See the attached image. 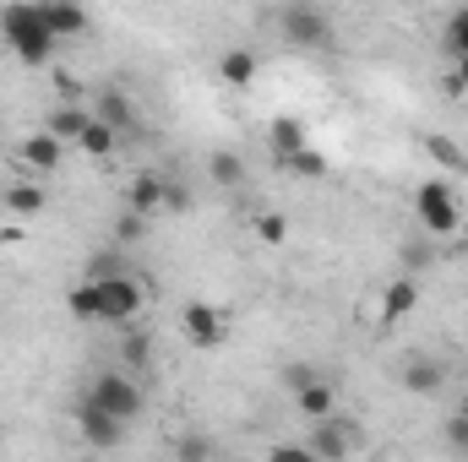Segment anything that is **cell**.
<instances>
[{"label": "cell", "mask_w": 468, "mask_h": 462, "mask_svg": "<svg viewBox=\"0 0 468 462\" xmlns=\"http://www.w3.org/2000/svg\"><path fill=\"white\" fill-rule=\"evenodd\" d=\"M153 359H158V343H153V332H142L136 321L120 332V370H131V375H147L153 370Z\"/></svg>", "instance_id": "obj_13"}, {"label": "cell", "mask_w": 468, "mask_h": 462, "mask_svg": "<svg viewBox=\"0 0 468 462\" xmlns=\"http://www.w3.org/2000/svg\"><path fill=\"white\" fill-rule=\"evenodd\" d=\"M441 49H447V60H463L468 55V5H452V11H447V22H441Z\"/></svg>", "instance_id": "obj_22"}, {"label": "cell", "mask_w": 468, "mask_h": 462, "mask_svg": "<svg viewBox=\"0 0 468 462\" xmlns=\"http://www.w3.org/2000/svg\"><path fill=\"white\" fill-rule=\"evenodd\" d=\"M414 218L431 239H452L463 229V202L447 180H425V185H414Z\"/></svg>", "instance_id": "obj_2"}, {"label": "cell", "mask_w": 468, "mask_h": 462, "mask_svg": "<svg viewBox=\"0 0 468 462\" xmlns=\"http://www.w3.org/2000/svg\"><path fill=\"white\" fill-rule=\"evenodd\" d=\"M278 33L294 49H333V16L322 0H289L278 11Z\"/></svg>", "instance_id": "obj_3"}, {"label": "cell", "mask_w": 468, "mask_h": 462, "mask_svg": "<svg viewBox=\"0 0 468 462\" xmlns=\"http://www.w3.org/2000/svg\"><path fill=\"white\" fill-rule=\"evenodd\" d=\"M66 305H71V316H77V321H99V283H93V278H82V283L71 289V299H66Z\"/></svg>", "instance_id": "obj_25"}, {"label": "cell", "mask_w": 468, "mask_h": 462, "mask_svg": "<svg viewBox=\"0 0 468 462\" xmlns=\"http://www.w3.org/2000/svg\"><path fill=\"white\" fill-rule=\"evenodd\" d=\"M425 152H431V158H436V163H447V169H452V174H463V169H468L463 147H458V142H447V136H425Z\"/></svg>", "instance_id": "obj_26"}, {"label": "cell", "mask_w": 468, "mask_h": 462, "mask_svg": "<svg viewBox=\"0 0 468 462\" xmlns=\"http://www.w3.org/2000/svg\"><path fill=\"white\" fill-rule=\"evenodd\" d=\"M441 441H447L452 452H468V414H458V419H447V430H441Z\"/></svg>", "instance_id": "obj_33"}, {"label": "cell", "mask_w": 468, "mask_h": 462, "mask_svg": "<svg viewBox=\"0 0 468 462\" xmlns=\"http://www.w3.org/2000/svg\"><path fill=\"white\" fill-rule=\"evenodd\" d=\"M71 419H77V436L93 446V452H115L120 441H125V419H115L104 403H93L88 392H82V403L71 408Z\"/></svg>", "instance_id": "obj_6"}, {"label": "cell", "mask_w": 468, "mask_h": 462, "mask_svg": "<svg viewBox=\"0 0 468 462\" xmlns=\"http://www.w3.org/2000/svg\"><path fill=\"white\" fill-rule=\"evenodd\" d=\"M311 375H322V370H316V364H300V359H294V364H283V370H278V381H283V386H289V392H294V386H305V381H311Z\"/></svg>", "instance_id": "obj_32"}, {"label": "cell", "mask_w": 468, "mask_h": 462, "mask_svg": "<svg viewBox=\"0 0 468 462\" xmlns=\"http://www.w3.org/2000/svg\"><path fill=\"white\" fill-rule=\"evenodd\" d=\"M16 163L27 169V174H38V180H49V174H60V163H66V142L55 136V131H27L22 142H16Z\"/></svg>", "instance_id": "obj_7"}, {"label": "cell", "mask_w": 468, "mask_h": 462, "mask_svg": "<svg viewBox=\"0 0 468 462\" xmlns=\"http://www.w3.org/2000/svg\"><path fill=\"white\" fill-rule=\"evenodd\" d=\"M44 22L55 27V38H82L88 33V5L82 0H38Z\"/></svg>", "instance_id": "obj_15"}, {"label": "cell", "mask_w": 468, "mask_h": 462, "mask_svg": "<svg viewBox=\"0 0 468 462\" xmlns=\"http://www.w3.org/2000/svg\"><path fill=\"white\" fill-rule=\"evenodd\" d=\"M283 169H289V174H300V180H327V169H333V163L322 158V147H311V142H305L300 152H289V158H283Z\"/></svg>", "instance_id": "obj_23"}, {"label": "cell", "mask_w": 468, "mask_h": 462, "mask_svg": "<svg viewBox=\"0 0 468 462\" xmlns=\"http://www.w3.org/2000/svg\"><path fill=\"white\" fill-rule=\"evenodd\" d=\"M93 115L110 120L120 136H131V131H136V99H131L125 88H99V104H93Z\"/></svg>", "instance_id": "obj_16"}, {"label": "cell", "mask_w": 468, "mask_h": 462, "mask_svg": "<svg viewBox=\"0 0 468 462\" xmlns=\"http://www.w3.org/2000/svg\"><path fill=\"white\" fill-rule=\"evenodd\" d=\"M305 446H311V457H316V462H344L354 446H359V436L344 430V419H338V414H327V419H311Z\"/></svg>", "instance_id": "obj_9"}, {"label": "cell", "mask_w": 468, "mask_h": 462, "mask_svg": "<svg viewBox=\"0 0 468 462\" xmlns=\"http://www.w3.org/2000/svg\"><path fill=\"white\" fill-rule=\"evenodd\" d=\"M207 174H213V185H224V191H239V185H245V163H239L234 152H213V158H207Z\"/></svg>", "instance_id": "obj_24"}, {"label": "cell", "mask_w": 468, "mask_h": 462, "mask_svg": "<svg viewBox=\"0 0 468 462\" xmlns=\"http://www.w3.org/2000/svg\"><path fill=\"white\" fill-rule=\"evenodd\" d=\"M463 414H468V403H463Z\"/></svg>", "instance_id": "obj_38"}, {"label": "cell", "mask_w": 468, "mask_h": 462, "mask_svg": "<svg viewBox=\"0 0 468 462\" xmlns=\"http://www.w3.org/2000/svg\"><path fill=\"white\" fill-rule=\"evenodd\" d=\"M0 202H5V213H11V218H38V213L49 207V191H44V185H38V174H33V180H11Z\"/></svg>", "instance_id": "obj_14"}, {"label": "cell", "mask_w": 468, "mask_h": 462, "mask_svg": "<svg viewBox=\"0 0 468 462\" xmlns=\"http://www.w3.org/2000/svg\"><path fill=\"white\" fill-rule=\"evenodd\" d=\"M0 38L11 44V55L22 60V66H49L55 60V27L44 22V5L38 0H5V11H0Z\"/></svg>", "instance_id": "obj_1"}, {"label": "cell", "mask_w": 468, "mask_h": 462, "mask_svg": "<svg viewBox=\"0 0 468 462\" xmlns=\"http://www.w3.org/2000/svg\"><path fill=\"white\" fill-rule=\"evenodd\" d=\"M99 283V327H131L147 305V283L131 278V272H110V278H93Z\"/></svg>", "instance_id": "obj_4"}, {"label": "cell", "mask_w": 468, "mask_h": 462, "mask_svg": "<svg viewBox=\"0 0 468 462\" xmlns=\"http://www.w3.org/2000/svg\"><path fill=\"white\" fill-rule=\"evenodd\" d=\"M294 414H300V419H327V414H338V386H333L327 375H311L305 386H294Z\"/></svg>", "instance_id": "obj_12"}, {"label": "cell", "mask_w": 468, "mask_h": 462, "mask_svg": "<svg viewBox=\"0 0 468 462\" xmlns=\"http://www.w3.org/2000/svg\"><path fill=\"white\" fill-rule=\"evenodd\" d=\"M305 142H311V136H305V120H300V115H272V120H267V147H272V158H278V163H283L289 152H300Z\"/></svg>", "instance_id": "obj_17"}, {"label": "cell", "mask_w": 468, "mask_h": 462, "mask_svg": "<svg viewBox=\"0 0 468 462\" xmlns=\"http://www.w3.org/2000/svg\"><path fill=\"white\" fill-rule=\"evenodd\" d=\"M256 71H261V60H256L250 49H224V55H218V82H224V88H250Z\"/></svg>", "instance_id": "obj_19"}, {"label": "cell", "mask_w": 468, "mask_h": 462, "mask_svg": "<svg viewBox=\"0 0 468 462\" xmlns=\"http://www.w3.org/2000/svg\"><path fill=\"white\" fill-rule=\"evenodd\" d=\"M441 381H447V370H441L431 353H409V359L398 364V386H403V392H414V397H436V392H441Z\"/></svg>", "instance_id": "obj_10"}, {"label": "cell", "mask_w": 468, "mask_h": 462, "mask_svg": "<svg viewBox=\"0 0 468 462\" xmlns=\"http://www.w3.org/2000/svg\"><path fill=\"white\" fill-rule=\"evenodd\" d=\"M49 88H55V99H60V104H77V99H82V88H77V77H71L66 66H60V71H49Z\"/></svg>", "instance_id": "obj_28"}, {"label": "cell", "mask_w": 468, "mask_h": 462, "mask_svg": "<svg viewBox=\"0 0 468 462\" xmlns=\"http://www.w3.org/2000/svg\"><path fill=\"white\" fill-rule=\"evenodd\" d=\"M88 397H93V403H104V408H110L115 419H125V425L147 408V392H142V381H136L131 370H99V375H93V386H88Z\"/></svg>", "instance_id": "obj_5"}, {"label": "cell", "mask_w": 468, "mask_h": 462, "mask_svg": "<svg viewBox=\"0 0 468 462\" xmlns=\"http://www.w3.org/2000/svg\"><path fill=\"white\" fill-rule=\"evenodd\" d=\"M431 261H436V250H431V245H403V272H414V278H420Z\"/></svg>", "instance_id": "obj_31"}, {"label": "cell", "mask_w": 468, "mask_h": 462, "mask_svg": "<svg viewBox=\"0 0 468 462\" xmlns=\"http://www.w3.org/2000/svg\"><path fill=\"white\" fill-rule=\"evenodd\" d=\"M414 305H420V278H414V272L392 278V283L381 289V327H398L403 316H414Z\"/></svg>", "instance_id": "obj_11"}, {"label": "cell", "mask_w": 468, "mask_h": 462, "mask_svg": "<svg viewBox=\"0 0 468 462\" xmlns=\"http://www.w3.org/2000/svg\"><path fill=\"white\" fill-rule=\"evenodd\" d=\"M125 207H131V213H142V218L164 213V174L142 169V174H136V180L125 185Z\"/></svg>", "instance_id": "obj_18"}, {"label": "cell", "mask_w": 468, "mask_h": 462, "mask_svg": "<svg viewBox=\"0 0 468 462\" xmlns=\"http://www.w3.org/2000/svg\"><path fill=\"white\" fill-rule=\"evenodd\" d=\"M142 234H147V218H142V213H131V207H125V218H120V224H115V239H120V245H136V239H142Z\"/></svg>", "instance_id": "obj_29"}, {"label": "cell", "mask_w": 468, "mask_h": 462, "mask_svg": "<svg viewBox=\"0 0 468 462\" xmlns=\"http://www.w3.org/2000/svg\"><path fill=\"white\" fill-rule=\"evenodd\" d=\"M115 142H120V131L110 125V120H99V115H93L88 125H82V136H77L71 147H82L88 158H110V152H115Z\"/></svg>", "instance_id": "obj_21"}, {"label": "cell", "mask_w": 468, "mask_h": 462, "mask_svg": "<svg viewBox=\"0 0 468 462\" xmlns=\"http://www.w3.org/2000/svg\"><path fill=\"white\" fill-rule=\"evenodd\" d=\"M88 120H93V110H82V104H55V110L44 115V131H55V136L71 147V142L82 136V125H88Z\"/></svg>", "instance_id": "obj_20"}, {"label": "cell", "mask_w": 468, "mask_h": 462, "mask_svg": "<svg viewBox=\"0 0 468 462\" xmlns=\"http://www.w3.org/2000/svg\"><path fill=\"white\" fill-rule=\"evenodd\" d=\"M180 332H186L191 348H218L229 338V316H224L218 305H207V299H191V305L180 310Z\"/></svg>", "instance_id": "obj_8"}, {"label": "cell", "mask_w": 468, "mask_h": 462, "mask_svg": "<svg viewBox=\"0 0 468 462\" xmlns=\"http://www.w3.org/2000/svg\"><path fill=\"white\" fill-rule=\"evenodd\" d=\"M272 462H316V457H311V446L300 441V446H272Z\"/></svg>", "instance_id": "obj_36"}, {"label": "cell", "mask_w": 468, "mask_h": 462, "mask_svg": "<svg viewBox=\"0 0 468 462\" xmlns=\"http://www.w3.org/2000/svg\"><path fill=\"white\" fill-rule=\"evenodd\" d=\"M110 272H125V261H120L115 250H99L93 267H88V278H110Z\"/></svg>", "instance_id": "obj_34"}, {"label": "cell", "mask_w": 468, "mask_h": 462, "mask_svg": "<svg viewBox=\"0 0 468 462\" xmlns=\"http://www.w3.org/2000/svg\"><path fill=\"white\" fill-rule=\"evenodd\" d=\"M441 93H447V99H468V77L458 71V66H452V71L441 77Z\"/></svg>", "instance_id": "obj_35"}, {"label": "cell", "mask_w": 468, "mask_h": 462, "mask_svg": "<svg viewBox=\"0 0 468 462\" xmlns=\"http://www.w3.org/2000/svg\"><path fill=\"white\" fill-rule=\"evenodd\" d=\"M175 452H180V457H213V446H207V441H191V436H186Z\"/></svg>", "instance_id": "obj_37"}, {"label": "cell", "mask_w": 468, "mask_h": 462, "mask_svg": "<svg viewBox=\"0 0 468 462\" xmlns=\"http://www.w3.org/2000/svg\"><path fill=\"white\" fill-rule=\"evenodd\" d=\"M256 239L261 245H283L289 239V218L283 213H256Z\"/></svg>", "instance_id": "obj_27"}, {"label": "cell", "mask_w": 468, "mask_h": 462, "mask_svg": "<svg viewBox=\"0 0 468 462\" xmlns=\"http://www.w3.org/2000/svg\"><path fill=\"white\" fill-rule=\"evenodd\" d=\"M164 213H191V191L180 180H164Z\"/></svg>", "instance_id": "obj_30"}]
</instances>
